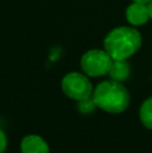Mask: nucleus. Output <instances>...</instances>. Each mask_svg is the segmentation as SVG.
Here are the masks:
<instances>
[{"instance_id":"1a4fd4ad","label":"nucleus","mask_w":152,"mask_h":153,"mask_svg":"<svg viewBox=\"0 0 152 153\" xmlns=\"http://www.w3.org/2000/svg\"><path fill=\"white\" fill-rule=\"evenodd\" d=\"M96 103H94L93 98L89 97V98H85V100H81L78 101V110L81 111L82 114H89L96 109Z\"/></svg>"},{"instance_id":"20e7f679","label":"nucleus","mask_w":152,"mask_h":153,"mask_svg":"<svg viewBox=\"0 0 152 153\" xmlns=\"http://www.w3.org/2000/svg\"><path fill=\"white\" fill-rule=\"evenodd\" d=\"M62 91L65 95L74 101H81L85 98L92 97L93 94V86L89 81L88 75L81 73H69L62 78Z\"/></svg>"},{"instance_id":"0eeeda50","label":"nucleus","mask_w":152,"mask_h":153,"mask_svg":"<svg viewBox=\"0 0 152 153\" xmlns=\"http://www.w3.org/2000/svg\"><path fill=\"white\" fill-rule=\"evenodd\" d=\"M131 74V66L127 62V59H121V61H113L112 67L109 70V76L110 79L117 82H125L129 78Z\"/></svg>"},{"instance_id":"423d86ee","label":"nucleus","mask_w":152,"mask_h":153,"mask_svg":"<svg viewBox=\"0 0 152 153\" xmlns=\"http://www.w3.org/2000/svg\"><path fill=\"white\" fill-rule=\"evenodd\" d=\"M22 153H50L46 140L38 134H28L20 143Z\"/></svg>"},{"instance_id":"9b49d317","label":"nucleus","mask_w":152,"mask_h":153,"mask_svg":"<svg viewBox=\"0 0 152 153\" xmlns=\"http://www.w3.org/2000/svg\"><path fill=\"white\" fill-rule=\"evenodd\" d=\"M147 5H148V11H150V19L152 20V0H151L150 3H148Z\"/></svg>"},{"instance_id":"f03ea898","label":"nucleus","mask_w":152,"mask_h":153,"mask_svg":"<svg viewBox=\"0 0 152 153\" xmlns=\"http://www.w3.org/2000/svg\"><path fill=\"white\" fill-rule=\"evenodd\" d=\"M97 108L107 113L118 114L127 110L129 106V91L121 82L117 81H102L96 86L92 94Z\"/></svg>"},{"instance_id":"f8f14e48","label":"nucleus","mask_w":152,"mask_h":153,"mask_svg":"<svg viewBox=\"0 0 152 153\" xmlns=\"http://www.w3.org/2000/svg\"><path fill=\"white\" fill-rule=\"evenodd\" d=\"M133 1H136V3H144V4H148V3H150L151 0H133Z\"/></svg>"},{"instance_id":"6e6552de","label":"nucleus","mask_w":152,"mask_h":153,"mask_svg":"<svg viewBox=\"0 0 152 153\" xmlns=\"http://www.w3.org/2000/svg\"><path fill=\"white\" fill-rule=\"evenodd\" d=\"M140 121L148 129H152V97L147 98L140 106Z\"/></svg>"},{"instance_id":"39448f33","label":"nucleus","mask_w":152,"mask_h":153,"mask_svg":"<svg viewBox=\"0 0 152 153\" xmlns=\"http://www.w3.org/2000/svg\"><path fill=\"white\" fill-rule=\"evenodd\" d=\"M125 18L132 26H143L150 20V11L148 5L144 3L133 1L131 5H128L125 11Z\"/></svg>"},{"instance_id":"f257e3e1","label":"nucleus","mask_w":152,"mask_h":153,"mask_svg":"<svg viewBox=\"0 0 152 153\" xmlns=\"http://www.w3.org/2000/svg\"><path fill=\"white\" fill-rule=\"evenodd\" d=\"M142 47V35L133 27L120 26L108 32L104 39V50L113 61L128 59Z\"/></svg>"},{"instance_id":"7ed1b4c3","label":"nucleus","mask_w":152,"mask_h":153,"mask_svg":"<svg viewBox=\"0 0 152 153\" xmlns=\"http://www.w3.org/2000/svg\"><path fill=\"white\" fill-rule=\"evenodd\" d=\"M113 59L105 50L92 48L81 58V69L88 76H102L109 74Z\"/></svg>"},{"instance_id":"9d476101","label":"nucleus","mask_w":152,"mask_h":153,"mask_svg":"<svg viewBox=\"0 0 152 153\" xmlns=\"http://www.w3.org/2000/svg\"><path fill=\"white\" fill-rule=\"evenodd\" d=\"M7 149V136L0 129V153H4Z\"/></svg>"}]
</instances>
